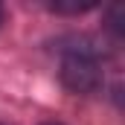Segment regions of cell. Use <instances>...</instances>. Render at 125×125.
<instances>
[{"label": "cell", "instance_id": "6da1fadb", "mask_svg": "<svg viewBox=\"0 0 125 125\" xmlns=\"http://www.w3.org/2000/svg\"><path fill=\"white\" fill-rule=\"evenodd\" d=\"M64 82L73 87V90H93L96 84H99V67L90 55H84V52H73L67 61H64Z\"/></svg>", "mask_w": 125, "mask_h": 125}, {"label": "cell", "instance_id": "7a4b0ae2", "mask_svg": "<svg viewBox=\"0 0 125 125\" xmlns=\"http://www.w3.org/2000/svg\"><path fill=\"white\" fill-rule=\"evenodd\" d=\"M50 125H58V122H50Z\"/></svg>", "mask_w": 125, "mask_h": 125}]
</instances>
